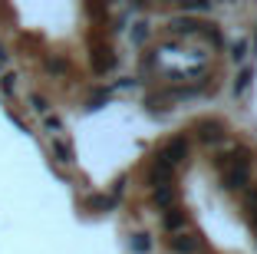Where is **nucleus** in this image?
<instances>
[{"instance_id":"f257e3e1","label":"nucleus","mask_w":257,"mask_h":254,"mask_svg":"<svg viewBox=\"0 0 257 254\" xmlns=\"http://www.w3.org/2000/svg\"><path fill=\"white\" fill-rule=\"evenodd\" d=\"M168 247H172L175 254H195L198 251V241L188 238V234H172V238H168Z\"/></svg>"}]
</instances>
